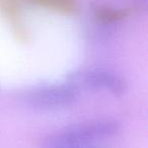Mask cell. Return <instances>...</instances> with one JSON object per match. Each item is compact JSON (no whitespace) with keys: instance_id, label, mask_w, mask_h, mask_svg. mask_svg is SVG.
Returning <instances> with one entry per match:
<instances>
[{"instance_id":"cell-2","label":"cell","mask_w":148,"mask_h":148,"mask_svg":"<svg viewBox=\"0 0 148 148\" xmlns=\"http://www.w3.org/2000/svg\"><path fill=\"white\" fill-rule=\"evenodd\" d=\"M78 89L70 83L38 86L23 95V101L40 109H57L69 106L77 97Z\"/></svg>"},{"instance_id":"cell-1","label":"cell","mask_w":148,"mask_h":148,"mask_svg":"<svg viewBox=\"0 0 148 148\" xmlns=\"http://www.w3.org/2000/svg\"><path fill=\"white\" fill-rule=\"evenodd\" d=\"M116 122L97 120L67 126L48 135L42 141L44 148H85L95 142L109 139L117 134Z\"/></svg>"},{"instance_id":"cell-4","label":"cell","mask_w":148,"mask_h":148,"mask_svg":"<svg viewBox=\"0 0 148 148\" xmlns=\"http://www.w3.org/2000/svg\"><path fill=\"white\" fill-rule=\"evenodd\" d=\"M32 1L47 8L65 13L72 12L75 8L74 0H32Z\"/></svg>"},{"instance_id":"cell-3","label":"cell","mask_w":148,"mask_h":148,"mask_svg":"<svg viewBox=\"0 0 148 148\" xmlns=\"http://www.w3.org/2000/svg\"><path fill=\"white\" fill-rule=\"evenodd\" d=\"M69 83L79 89L80 87L106 90L114 95H120L124 91V81L114 72L99 68L80 69L70 74Z\"/></svg>"},{"instance_id":"cell-5","label":"cell","mask_w":148,"mask_h":148,"mask_svg":"<svg viewBox=\"0 0 148 148\" xmlns=\"http://www.w3.org/2000/svg\"><path fill=\"white\" fill-rule=\"evenodd\" d=\"M128 13L125 10L109 8V7H101L97 9V16L105 23H113V21H120Z\"/></svg>"}]
</instances>
